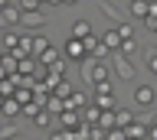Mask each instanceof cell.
<instances>
[{
    "instance_id": "cell-2",
    "label": "cell",
    "mask_w": 157,
    "mask_h": 140,
    "mask_svg": "<svg viewBox=\"0 0 157 140\" xmlns=\"http://www.w3.org/2000/svg\"><path fill=\"white\" fill-rule=\"evenodd\" d=\"M111 65H115V75H118L121 81H134L137 69H134V59H131V56H124V52H115V56H111Z\"/></svg>"
},
{
    "instance_id": "cell-12",
    "label": "cell",
    "mask_w": 157,
    "mask_h": 140,
    "mask_svg": "<svg viewBox=\"0 0 157 140\" xmlns=\"http://www.w3.org/2000/svg\"><path fill=\"white\" fill-rule=\"evenodd\" d=\"M72 36H75V39L92 36V23H88V20H75V23H72Z\"/></svg>"
},
{
    "instance_id": "cell-29",
    "label": "cell",
    "mask_w": 157,
    "mask_h": 140,
    "mask_svg": "<svg viewBox=\"0 0 157 140\" xmlns=\"http://www.w3.org/2000/svg\"><path fill=\"white\" fill-rule=\"evenodd\" d=\"M154 120H157V117H154Z\"/></svg>"
},
{
    "instance_id": "cell-20",
    "label": "cell",
    "mask_w": 157,
    "mask_h": 140,
    "mask_svg": "<svg viewBox=\"0 0 157 140\" xmlns=\"http://www.w3.org/2000/svg\"><path fill=\"white\" fill-rule=\"evenodd\" d=\"M46 108L52 111V114H59V111L66 108V101H62V98H49V101H46Z\"/></svg>"
},
{
    "instance_id": "cell-6",
    "label": "cell",
    "mask_w": 157,
    "mask_h": 140,
    "mask_svg": "<svg viewBox=\"0 0 157 140\" xmlns=\"http://www.w3.org/2000/svg\"><path fill=\"white\" fill-rule=\"evenodd\" d=\"M3 26H17V23H23V7L20 3H3Z\"/></svg>"
},
{
    "instance_id": "cell-8",
    "label": "cell",
    "mask_w": 157,
    "mask_h": 140,
    "mask_svg": "<svg viewBox=\"0 0 157 140\" xmlns=\"http://www.w3.org/2000/svg\"><path fill=\"white\" fill-rule=\"evenodd\" d=\"M101 42H105L111 52H118V49H121V42H124V36H121V30H118V26H111V30L101 33Z\"/></svg>"
},
{
    "instance_id": "cell-26",
    "label": "cell",
    "mask_w": 157,
    "mask_h": 140,
    "mask_svg": "<svg viewBox=\"0 0 157 140\" xmlns=\"http://www.w3.org/2000/svg\"><path fill=\"white\" fill-rule=\"evenodd\" d=\"M147 140H157V120H151V130H147Z\"/></svg>"
},
{
    "instance_id": "cell-11",
    "label": "cell",
    "mask_w": 157,
    "mask_h": 140,
    "mask_svg": "<svg viewBox=\"0 0 157 140\" xmlns=\"http://www.w3.org/2000/svg\"><path fill=\"white\" fill-rule=\"evenodd\" d=\"M124 130H128V137H131V140H147L151 124H147V120H134V124H131V127H124Z\"/></svg>"
},
{
    "instance_id": "cell-1",
    "label": "cell",
    "mask_w": 157,
    "mask_h": 140,
    "mask_svg": "<svg viewBox=\"0 0 157 140\" xmlns=\"http://www.w3.org/2000/svg\"><path fill=\"white\" fill-rule=\"evenodd\" d=\"M108 62L105 59H95V56H88L85 62H82V75H85V81H92V85H101V81H108Z\"/></svg>"
},
{
    "instance_id": "cell-28",
    "label": "cell",
    "mask_w": 157,
    "mask_h": 140,
    "mask_svg": "<svg viewBox=\"0 0 157 140\" xmlns=\"http://www.w3.org/2000/svg\"><path fill=\"white\" fill-rule=\"evenodd\" d=\"M52 140H66V137H52Z\"/></svg>"
},
{
    "instance_id": "cell-18",
    "label": "cell",
    "mask_w": 157,
    "mask_h": 140,
    "mask_svg": "<svg viewBox=\"0 0 157 140\" xmlns=\"http://www.w3.org/2000/svg\"><path fill=\"white\" fill-rule=\"evenodd\" d=\"M118 52H124V56H131V59H134V56H137V36H134V39H124Z\"/></svg>"
},
{
    "instance_id": "cell-25",
    "label": "cell",
    "mask_w": 157,
    "mask_h": 140,
    "mask_svg": "<svg viewBox=\"0 0 157 140\" xmlns=\"http://www.w3.org/2000/svg\"><path fill=\"white\" fill-rule=\"evenodd\" d=\"M144 26H147L151 33H157V13H151V16H147V20H144Z\"/></svg>"
},
{
    "instance_id": "cell-19",
    "label": "cell",
    "mask_w": 157,
    "mask_h": 140,
    "mask_svg": "<svg viewBox=\"0 0 157 140\" xmlns=\"http://www.w3.org/2000/svg\"><path fill=\"white\" fill-rule=\"evenodd\" d=\"M49 114H52V111H39V114H36V117H33V124H36V127H49V120H52V117H49Z\"/></svg>"
},
{
    "instance_id": "cell-21",
    "label": "cell",
    "mask_w": 157,
    "mask_h": 140,
    "mask_svg": "<svg viewBox=\"0 0 157 140\" xmlns=\"http://www.w3.org/2000/svg\"><path fill=\"white\" fill-rule=\"evenodd\" d=\"M144 59H147V69L157 75V49H147V56H144Z\"/></svg>"
},
{
    "instance_id": "cell-17",
    "label": "cell",
    "mask_w": 157,
    "mask_h": 140,
    "mask_svg": "<svg viewBox=\"0 0 157 140\" xmlns=\"http://www.w3.org/2000/svg\"><path fill=\"white\" fill-rule=\"evenodd\" d=\"M20 137V127L13 120H3V140H17Z\"/></svg>"
},
{
    "instance_id": "cell-4",
    "label": "cell",
    "mask_w": 157,
    "mask_h": 140,
    "mask_svg": "<svg viewBox=\"0 0 157 140\" xmlns=\"http://www.w3.org/2000/svg\"><path fill=\"white\" fill-rule=\"evenodd\" d=\"M154 101H157V88L154 85H137L134 88V104L137 108H151Z\"/></svg>"
},
{
    "instance_id": "cell-24",
    "label": "cell",
    "mask_w": 157,
    "mask_h": 140,
    "mask_svg": "<svg viewBox=\"0 0 157 140\" xmlns=\"http://www.w3.org/2000/svg\"><path fill=\"white\" fill-rule=\"evenodd\" d=\"M62 124H66V127H72V124H75V114H72V108H66V114H62Z\"/></svg>"
},
{
    "instance_id": "cell-5",
    "label": "cell",
    "mask_w": 157,
    "mask_h": 140,
    "mask_svg": "<svg viewBox=\"0 0 157 140\" xmlns=\"http://www.w3.org/2000/svg\"><path fill=\"white\" fill-rule=\"evenodd\" d=\"M66 59H75V62H85L88 59V49H85V42L82 39H75V36H69V42H66Z\"/></svg>"
},
{
    "instance_id": "cell-16",
    "label": "cell",
    "mask_w": 157,
    "mask_h": 140,
    "mask_svg": "<svg viewBox=\"0 0 157 140\" xmlns=\"http://www.w3.org/2000/svg\"><path fill=\"white\" fill-rule=\"evenodd\" d=\"M59 59H62V56H59V49H52V46H49L43 56H39V62H43V65H56Z\"/></svg>"
},
{
    "instance_id": "cell-27",
    "label": "cell",
    "mask_w": 157,
    "mask_h": 140,
    "mask_svg": "<svg viewBox=\"0 0 157 140\" xmlns=\"http://www.w3.org/2000/svg\"><path fill=\"white\" fill-rule=\"evenodd\" d=\"M46 3H66V0H46Z\"/></svg>"
},
{
    "instance_id": "cell-15",
    "label": "cell",
    "mask_w": 157,
    "mask_h": 140,
    "mask_svg": "<svg viewBox=\"0 0 157 140\" xmlns=\"http://www.w3.org/2000/svg\"><path fill=\"white\" fill-rule=\"evenodd\" d=\"M46 49H49V39L43 36V33H36V36H33V56L39 59V56H43Z\"/></svg>"
},
{
    "instance_id": "cell-13",
    "label": "cell",
    "mask_w": 157,
    "mask_h": 140,
    "mask_svg": "<svg viewBox=\"0 0 157 140\" xmlns=\"http://www.w3.org/2000/svg\"><path fill=\"white\" fill-rule=\"evenodd\" d=\"M20 39H23V36H17L13 26H7V33H3V52H13V49L20 46Z\"/></svg>"
},
{
    "instance_id": "cell-23",
    "label": "cell",
    "mask_w": 157,
    "mask_h": 140,
    "mask_svg": "<svg viewBox=\"0 0 157 140\" xmlns=\"http://www.w3.org/2000/svg\"><path fill=\"white\" fill-rule=\"evenodd\" d=\"M118 30H121L124 39H134V26H131V23H118Z\"/></svg>"
},
{
    "instance_id": "cell-10",
    "label": "cell",
    "mask_w": 157,
    "mask_h": 140,
    "mask_svg": "<svg viewBox=\"0 0 157 140\" xmlns=\"http://www.w3.org/2000/svg\"><path fill=\"white\" fill-rule=\"evenodd\" d=\"M131 16L144 23L147 16H151V0H131Z\"/></svg>"
},
{
    "instance_id": "cell-3",
    "label": "cell",
    "mask_w": 157,
    "mask_h": 140,
    "mask_svg": "<svg viewBox=\"0 0 157 140\" xmlns=\"http://www.w3.org/2000/svg\"><path fill=\"white\" fill-rule=\"evenodd\" d=\"M95 104H98L101 111H111V108H115V91H111V81L95 85Z\"/></svg>"
},
{
    "instance_id": "cell-7",
    "label": "cell",
    "mask_w": 157,
    "mask_h": 140,
    "mask_svg": "<svg viewBox=\"0 0 157 140\" xmlns=\"http://www.w3.org/2000/svg\"><path fill=\"white\" fill-rule=\"evenodd\" d=\"M20 114H23V101H20L17 95L3 98V117H7V120H17Z\"/></svg>"
},
{
    "instance_id": "cell-9",
    "label": "cell",
    "mask_w": 157,
    "mask_h": 140,
    "mask_svg": "<svg viewBox=\"0 0 157 140\" xmlns=\"http://www.w3.org/2000/svg\"><path fill=\"white\" fill-rule=\"evenodd\" d=\"M23 26H29V30H39V26H46V16H43V10H23Z\"/></svg>"
},
{
    "instance_id": "cell-22",
    "label": "cell",
    "mask_w": 157,
    "mask_h": 140,
    "mask_svg": "<svg viewBox=\"0 0 157 140\" xmlns=\"http://www.w3.org/2000/svg\"><path fill=\"white\" fill-rule=\"evenodd\" d=\"M56 98H66V95H72V88H69L66 81H56V91H52Z\"/></svg>"
},
{
    "instance_id": "cell-14",
    "label": "cell",
    "mask_w": 157,
    "mask_h": 140,
    "mask_svg": "<svg viewBox=\"0 0 157 140\" xmlns=\"http://www.w3.org/2000/svg\"><path fill=\"white\" fill-rule=\"evenodd\" d=\"M115 124L118 127H131V124H134V111H128V108L115 111Z\"/></svg>"
}]
</instances>
